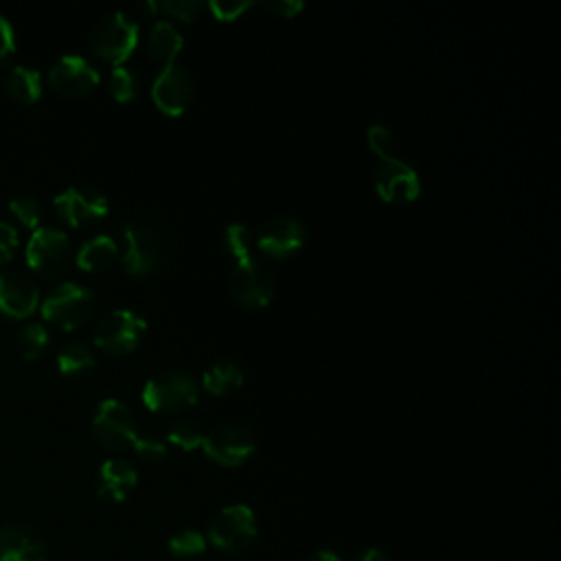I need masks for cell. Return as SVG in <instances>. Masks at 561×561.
<instances>
[{
	"instance_id": "obj_29",
	"label": "cell",
	"mask_w": 561,
	"mask_h": 561,
	"mask_svg": "<svg viewBox=\"0 0 561 561\" xmlns=\"http://www.w3.org/2000/svg\"><path fill=\"white\" fill-rule=\"evenodd\" d=\"M366 140H368V147L373 153H377L381 158V162L386 160H397V140H394V134L390 127L386 125H373L368 127L366 131Z\"/></svg>"
},
{
	"instance_id": "obj_2",
	"label": "cell",
	"mask_w": 561,
	"mask_h": 561,
	"mask_svg": "<svg viewBox=\"0 0 561 561\" xmlns=\"http://www.w3.org/2000/svg\"><path fill=\"white\" fill-rule=\"evenodd\" d=\"M274 289V272L267 261L256 254L237 259V263L228 272V291L232 300L245 309L265 307L272 300Z\"/></svg>"
},
{
	"instance_id": "obj_27",
	"label": "cell",
	"mask_w": 561,
	"mask_h": 561,
	"mask_svg": "<svg viewBox=\"0 0 561 561\" xmlns=\"http://www.w3.org/2000/svg\"><path fill=\"white\" fill-rule=\"evenodd\" d=\"M167 438L169 443L178 445L182 451H191L195 447H202L204 440V430L197 421L193 419H175L169 430H167Z\"/></svg>"
},
{
	"instance_id": "obj_36",
	"label": "cell",
	"mask_w": 561,
	"mask_h": 561,
	"mask_svg": "<svg viewBox=\"0 0 561 561\" xmlns=\"http://www.w3.org/2000/svg\"><path fill=\"white\" fill-rule=\"evenodd\" d=\"M15 50V35H13V26L11 22L0 15V64L7 61Z\"/></svg>"
},
{
	"instance_id": "obj_20",
	"label": "cell",
	"mask_w": 561,
	"mask_h": 561,
	"mask_svg": "<svg viewBox=\"0 0 561 561\" xmlns=\"http://www.w3.org/2000/svg\"><path fill=\"white\" fill-rule=\"evenodd\" d=\"M243 383V370L232 357H219L206 366L202 375V386L215 397L234 392Z\"/></svg>"
},
{
	"instance_id": "obj_28",
	"label": "cell",
	"mask_w": 561,
	"mask_h": 561,
	"mask_svg": "<svg viewBox=\"0 0 561 561\" xmlns=\"http://www.w3.org/2000/svg\"><path fill=\"white\" fill-rule=\"evenodd\" d=\"M107 88L116 101H131L138 94V79L127 66H114L107 79Z\"/></svg>"
},
{
	"instance_id": "obj_32",
	"label": "cell",
	"mask_w": 561,
	"mask_h": 561,
	"mask_svg": "<svg viewBox=\"0 0 561 561\" xmlns=\"http://www.w3.org/2000/svg\"><path fill=\"white\" fill-rule=\"evenodd\" d=\"M204 7L206 4L202 0H167V2L158 4V9L167 11L171 18H178L182 22H191V20L199 18Z\"/></svg>"
},
{
	"instance_id": "obj_23",
	"label": "cell",
	"mask_w": 561,
	"mask_h": 561,
	"mask_svg": "<svg viewBox=\"0 0 561 561\" xmlns=\"http://www.w3.org/2000/svg\"><path fill=\"white\" fill-rule=\"evenodd\" d=\"M7 92L18 103H33L42 94V77L31 66H13L7 77Z\"/></svg>"
},
{
	"instance_id": "obj_12",
	"label": "cell",
	"mask_w": 561,
	"mask_h": 561,
	"mask_svg": "<svg viewBox=\"0 0 561 561\" xmlns=\"http://www.w3.org/2000/svg\"><path fill=\"white\" fill-rule=\"evenodd\" d=\"M193 75L186 66L171 61L164 64L151 83V99L167 116H180L193 99Z\"/></svg>"
},
{
	"instance_id": "obj_3",
	"label": "cell",
	"mask_w": 561,
	"mask_h": 561,
	"mask_svg": "<svg viewBox=\"0 0 561 561\" xmlns=\"http://www.w3.org/2000/svg\"><path fill=\"white\" fill-rule=\"evenodd\" d=\"M123 267L131 276H147L160 267L167 243L158 230L142 221H125L118 228Z\"/></svg>"
},
{
	"instance_id": "obj_35",
	"label": "cell",
	"mask_w": 561,
	"mask_h": 561,
	"mask_svg": "<svg viewBox=\"0 0 561 561\" xmlns=\"http://www.w3.org/2000/svg\"><path fill=\"white\" fill-rule=\"evenodd\" d=\"M263 9L280 18H294L305 9V2L302 0H263Z\"/></svg>"
},
{
	"instance_id": "obj_6",
	"label": "cell",
	"mask_w": 561,
	"mask_h": 561,
	"mask_svg": "<svg viewBox=\"0 0 561 561\" xmlns=\"http://www.w3.org/2000/svg\"><path fill=\"white\" fill-rule=\"evenodd\" d=\"M256 537V517L248 504L224 506L208 524L206 541L224 554H239L252 546Z\"/></svg>"
},
{
	"instance_id": "obj_22",
	"label": "cell",
	"mask_w": 561,
	"mask_h": 561,
	"mask_svg": "<svg viewBox=\"0 0 561 561\" xmlns=\"http://www.w3.org/2000/svg\"><path fill=\"white\" fill-rule=\"evenodd\" d=\"M96 364V355L94 351L79 340L66 342L59 353H57V368L61 375L66 377H81L85 373H90Z\"/></svg>"
},
{
	"instance_id": "obj_4",
	"label": "cell",
	"mask_w": 561,
	"mask_h": 561,
	"mask_svg": "<svg viewBox=\"0 0 561 561\" xmlns=\"http://www.w3.org/2000/svg\"><path fill=\"white\" fill-rule=\"evenodd\" d=\"M138 44V24L123 11L99 18L90 31V48L103 61L121 66Z\"/></svg>"
},
{
	"instance_id": "obj_18",
	"label": "cell",
	"mask_w": 561,
	"mask_h": 561,
	"mask_svg": "<svg viewBox=\"0 0 561 561\" xmlns=\"http://www.w3.org/2000/svg\"><path fill=\"white\" fill-rule=\"evenodd\" d=\"M138 484L136 467L125 458H107L96 473V495L105 502H123Z\"/></svg>"
},
{
	"instance_id": "obj_34",
	"label": "cell",
	"mask_w": 561,
	"mask_h": 561,
	"mask_svg": "<svg viewBox=\"0 0 561 561\" xmlns=\"http://www.w3.org/2000/svg\"><path fill=\"white\" fill-rule=\"evenodd\" d=\"M18 245V232L9 221L0 219V265L7 263Z\"/></svg>"
},
{
	"instance_id": "obj_26",
	"label": "cell",
	"mask_w": 561,
	"mask_h": 561,
	"mask_svg": "<svg viewBox=\"0 0 561 561\" xmlns=\"http://www.w3.org/2000/svg\"><path fill=\"white\" fill-rule=\"evenodd\" d=\"M252 243H254V239H252L248 226H243V224H239V221L224 226V230H221V234H219V245H221V250H224L228 256H234V259L248 256Z\"/></svg>"
},
{
	"instance_id": "obj_1",
	"label": "cell",
	"mask_w": 561,
	"mask_h": 561,
	"mask_svg": "<svg viewBox=\"0 0 561 561\" xmlns=\"http://www.w3.org/2000/svg\"><path fill=\"white\" fill-rule=\"evenodd\" d=\"M140 399L151 412H180L197 403L199 386L188 370L164 368L145 381Z\"/></svg>"
},
{
	"instance_id": "obj_33",
	"label": "cell",
	"mask_w": 561,
	"mask_h": 561,
	"mask_svg": "<svg viewBox=\"0 0 561 561\" xmlns=\"http://www.w3.org/2000/svg\"><path fill=\"white\" fill-rule=\"evenodd\" d=\"M206 7L217 20L226 22V20H237L243 11H248L252 7V0H210Z\"/></svg>"
},
{
	"instance_id": "obj_38",
	"label": "cell",
	"mask_w": 561,
	"mask_h": 561,
	"mask_svg": "<svg viewBox=\"0 0 561 561\" xmlns=\"http://www.w3.org/2000/svg\"><path fill=\"white\" fill-rule=\"evenodd\" d=\"M309 561H342V557L333 550H318Z\"/></svg>"
},
{
	"instance_id": "obj_30",
	"label": "cell",
	"mask_w": 561,
	"mask_h": 561,
	"mask_svg": "<svg viewBox=\"0 0 561 561\" xmlns=\"http://www.w3.org/2000/svg\"><path fill=\"white\" fill-rule=\"evenodd\" d=\"M9 213L26 228H37L42 219V208L39 202L33 195L20 193L9 199Z\"/></svg>"
},
{
	"instance_id": "obj_37",
	"label": "cell",
	"mask_w": 561,
	"mask_h": 561,
	"mask_svg": "<svg viewBox=\"0 0 561 561\" xmlns=\"http://www.w3.org/2000/svg\"><path fill=\"white\" fill-rule=\"evenodd\" d=\"M357 561H392L383 550H379V548H368Z\"/></svg>"
},
{
	"instance_id": "obj_39",
	"label": "cell",
	"mask_w": 561,
	"mask_h": 561,
	"mask_svg": "<svg viewBox=\"0 0 561 561\" xmlns=\"http://www.w3.org/2000/svg\"><path fill=\"white\" fill-rule=\"evenodd\" d=\"M138 9H142V11H158V2H142V4H138Z\"/></svg>"
},
{
	"instance_id": "obj_11",
	"label": "cell",
	"mask_w": 561,
	"mask_h": 561,
	"mask_svg": "<svg viewBox=\"0 0 561 561\" xmlns=\"http://www.w3.org/2000/svg\"><path fill=\"white\" fill-rule=\"evenodd\" d=\"M307 243V228L300 219L289 215H274L259 226L254 245L274 259H289Z\"/></svg>"
},
{
	"instance_id": "obj_5",
	"label": "cell",
	"mask_w": 561,
	"mask_h": 561,
	"mask_svg": "<svg viewBox=\"0 0 561 561\" xmlns=\"http://www.w3.org/2000/svg\"><path fill=\"white\" fill-rule=\"evenodd\" d=\"M94 302L96 298L90 287L75 280H61L44 296L39 309L48 322L61 329H75L90 318Z\"/></svg>"
},
{
	"instance_id": "obj_10",
	"label": "cell",
	"mask_w": 561,
	"mask_h": 561,
	"mask_svg": "<svg viewBox=\"0 0 561 561\" xmlns=\"http://www.w3.org/2000/svg\"><path fill=\"white\" fill-rule=\"evenodd\" d=\"M254 436L245 425L221 423L204 432L202 449L208 460L219 467H239L254 451Z\"/></svg>"
},
{
	"instance_id": "obj_24",
	"label": "cell",
	"mask_w": 561,
	"mask_h": 561,
	"mask_svg": "<svg viewBox=\"0 0 561 561\" xmlns=\"http://www.w3.org/2000/svg\"><path fill=\"white\" fill-rule=\"evenodd\" d=\"M206 546H208L206 537L195 528H184V530L171 535L167 541L169 554L178 561H193V559L202 557L206 552Z\"/></svg>"
},
{
	"instance_id": "obj_13",
	"label": "cell",
	"mask_w": 561,
	"mask_h": 561,
	"mask_svg": "<svg viewBox=\"0 0 561 561\" xmlns=\"http://www.w3.org/2000/svg\"><path fill=\"white\" fill-rule=\"evenodd\" d=\"M53 206L61 221H66L72 228H79L83 224L105 217L110 202L101 191L92 186H68L55 195Z\"/></svg>"
},
{
	"instance_id": "obj_17",
	"label": "cell",
	"mask_w": 561,
	"mask_h": 561,
	"mask_svg": "<svg viewBox=\"0 0 561 561\" xmlns=\"http://www.w3.org/2000/svg\"><path fill=\"white\" fill-rule=\"evenodd\" d=\"M39 302L37 285L20 272H0V316L26 318Z\"/></svg>"
},
{
	"instance_id": "obj_16",
	"label": "cell",
	"mask_w": 561,
	"mask_h": 561,
	"mask_svg": "<svg viewBox=\"0 0 561 561\" xmlns=\"http://www.w3.org/2000/svg\"><path fill=\"white\" fill-rule=\"evenodd\" d=\"M48 79L53 88L64 96H81L90 92L101 75L92 61L81 55H61L48 70Z\"/></svg>"
},
{
	"instance_id": "obj_7",
	"label": "cell",
	"mask_w": 561,
	"mask_h": 561,
	"mask_svg": "<svg viewBox=\"0 0 561 561\" xmlns=\"http://www.w3.org/2000/svg\"><path fill=\"white\" fill-rule=\"evenodd\" d=\"M147 327V320L134 309H110L94 324V342L112 355L131 353L145 340Z\"/></svg>"
},
{
	"instance_id": "obj_14",
	"label": "cell",
	"mask_w": 561,
	"mask_h": 561,
	"mask_svg": "<svg viewBox=\"0 0 561 561\" xmlns=\"http://www.w3.org/2000/svg\"><path fill=\"white\" fill-rule=\"evenodd\" d=\"M373 184L377 195L388 204H408L421 193V180L416 169L401 158L379 162L373 173Z\"/></svg>"
},
{
	"instance_id": "obj_21",
	"label": "cell",
	"mask_w": 561,
	"mask_h": 561,
	"mask_svg": "<svg viewBox=\"0 0 561 561\" xmlns=\"http://www.w3.org/2000/svg\"><path fill=\"white\" fill-rule=\"evenodd\" d=\"M182 46H184V39H182V33L175 28V24H171L169 20L153 22L147 37V48L153 59L171 64L175 61Z\"/></svg>"
},
{
	"instance_id": "obj_8",
	"label": "cell",
	"mask_w": 561,
	"mask_h": 561,
	"mask_svg": "<svg viewBox=\"0 0 561 561\" xmlns=\"http://www.w3.org/2000/svg\"><path fill=\"white\" fill-rule=\"evenodd\" d=\"M94 438L110 451H125L131 447L138 430L129 405L123 399H103L92 416Z\"/></svg>"
},
{
	"instance_id": "obj_31",
	"label": "cell",
	"mask_w": 561,
	"mask_h": 561,
	"mask_svg": "<svg viewBox=\"0 0 561 561\" xmlns=\"http://www.w3.org/2000/svg\"><path fill=\"white\" fill-rule=\"evenodd\" d=\"M131 449L140 460L158 462L167 456V440L153 432H138L131 443Z\"/></svg>"
},
{
	"instance_id": "obj_25",
	"label": "cell",
	"mask_w": 561,
	"mask_h": 561,
	"mask_svg": "<svg viewBox=\"0 0 561 561\" xmlns=\"http://www.w3.org/2000/svg\"><path fill=\"white\" fill-rule=\"evenodd\" d=\"M15 344L26 359H37L48 348V331L39 322H26L24 327H20Z\"/></svg>"
},
{
	"instance_id": "obj_9",
	"label": "cell",
	"mask_w": 561,
	"mask_h": 561,
	"mask_svg": "<svg viewBox=\"0 0 561 561\" xmlns=\"http://www.w3.org/2000/svg\"><path fill=\"white\" fill-rule=\"evenodd\" d=\"M72 256L70 237L53 226H37L26 243V263L39 276L61 274Z\"/></svg>"
},
{
	"instance_id": "obj_19",
	"label": "cell",
	"mask_w": 561,
	"mask_h": 561,
	"mask_svg": "<svg viewBox=\"0 0 561 561\" xmlns=\"http://www.w3.org/2000/svg\"><path fill=\"white\" fill-rule=\"evenodd\" d=\"M118 256V243L110 234H94L81 243L77 252V265L85 272H103Z\"/></svg>"
},
{
	"instance_id": "obj_15",
	"label": "cell",
	"mask_w": 561,
	"mask_h": 561,
	"mask_svg": "<svg viewBox=\"0 0 561 561\" xmlns=\"http://www.w3.org/2000/svg\"><path fill=\"white\" fill-rule=\"evenodd\" d=\"M0 561H48L44 535L24 522L0 526Z\"/></svg>"
}]
</instances>
